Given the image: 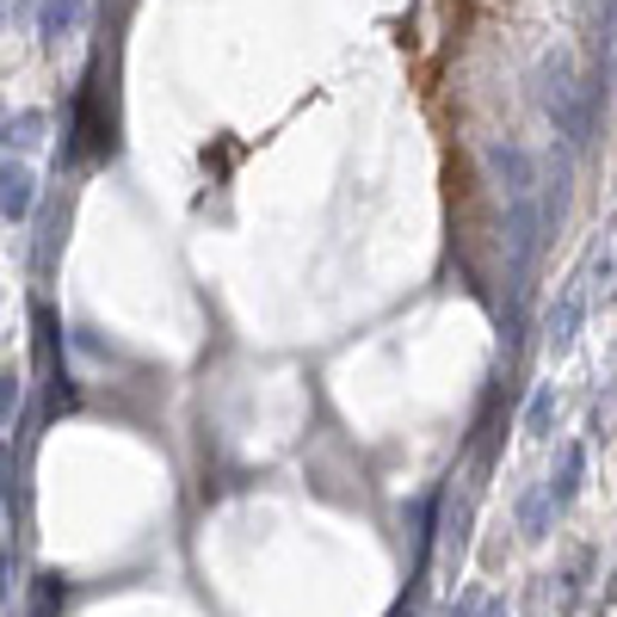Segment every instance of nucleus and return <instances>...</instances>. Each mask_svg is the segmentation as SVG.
I'll use <instances>...</instances> for the list:
<instances>
[{"instance_id": "nucleus-1", "label": "nucleus", "mask_w": 617, "mask_h": 617, "mask_svg": "<svg viewBox=\"0 0 617 617\" xmlns=\"http://www.w3.org/2000/svg\"><path fill=\"white\" fill-rule=\"evenodd\" d=\"M482 167H488V179L507 192V204L537 192V161H531V148H519V143H482Z\"/></svg>"}, {"instance_id": "nucleus-2", "label": "nucleus", "mask_w": 617, "mask_h": 617, "mask_svg": "<svg viewBox=\"0 0 617 617\" xmlns=\"http://www.w3.org/2000/svg\"><path fill=\"white\" fill-rule=\"evenodd\" d=\"M580 322H587V272H580V278L562 291V303L550 308V327H543V340H550L556 359H562V352L580 340Z\"/></svg>"}, {"instance_id": "nucleus-3", "label": "nucleus", "mask_w": 617, "mask_h": 617, "mask_svg": "<svg viewBox=\"0 0 617 617\" xmlns=\"http://www.w3.org/2000/svg\"><path fill=\"white\" fill-rule=\"evenodd\" d=\"M0 210H7V223H26L31 216V198H38V179H31V167L19 161V155H7V174H0Z\"/></svg>"}, {"instance_id": "nucleus-4", "label": "nucleus", "mask_w": 617, "mask_h": 617, "mask_svg": "<svg viewBox=\"0 0 617 617\" xmlns=\"http://www.w3.org/2000/svg\"><path fill=\"white\" fill-rule=\"evenodd\" d=\"M556 512H562L556 488H550V482H537L531 494L519 500V531H525V537H543V531H550V519H556Z\"/></svg>"}, {"instance_id": "nucleus-5", "label": "nucleus", "mask_w": 617, "mask_h": 617, "mask_svg": "<svg viewBox=\"0 0 617 617\" xmlns=\"http://www.w3.org/2000/svg\"><path fill=\"white\" fill-rule=\"evenodd\" d=\"M38 143H43V111H19V118H7V155L26 161Z\"/></svg>"}, {"instance_id": "nucleus-6", "label": "nucleus", "mask_w": 617, "mask_h": 617, "mask_svg": "<svg viewBox=\"0 0 617 617\" xmlns=\"http://www.w3.org/2000/svg\"><path fill=\"white\" fill-rule=\"evenodd\" d=\"M580 476H587V451H580V444H562V470L550 476V488H556V500H575L580 494Z\"/></svg>"}, {"instance_id": "nucleus-7", "label": "nucleus", "mask_w": 617, "mask_h": 617, "mask_svg": "<svg viewBox=\"0 0 617 617\" xmlns=\"http://www.w3.org/2000/svg\"><path fill=\"white\" fill-rule=\"evenodd\" d=\"M550 420H556V390L543 383V390L531 395V408H525V432H531V439H543V432H550Z\"/></svg>"}, {"instance_id": "nucleus-8", "label": "nucleus", "mask_w": 617, "mask_h": 617, "mask_svg": "<svg viewBox=\"0 0 617 617\" xmlns=\"http://www.w3.org/2000/svg\"><path fill=\"white\" fill-rule=\"evenodd\" d=\"M62 599H68V587L56 575H38V592H31V617H56L62 611Z\"/></svg>"}, {"instance_id": "nucleus-9", "label": "nucleus", "mask_w": 617, "mask_h": 617, "mask_svg": "<svg viewBox=\"0 0 617 617\" xmlns=\"http://www.w3.org/2000/svg\"><path fill=\"white\" fill-rule=\"evenodd\" d=\"M75 13H81V0H43V38H56V31H68L75 26Z\"/></svg>"}, {"instance_id": "nucleus-10", "label": "nucleus", "mask_w": 617, "mask_h": 617, "mask_svg": "<svg viewBox=\"0 0 617 617\" xmlns=\"http://www.w3.org/2000/svg\"><path fill=\"white\" fill-rule=\"evenodd\" d=\"M482 617H507V605H500V599H488V611Z\"/></svg>"}, {"instance_id": "nucleus-11", "label": "nucleus", "mask_w": 617, "mask_h": 617, "mask_svg": "<svg viewBox=\"0 0 617 617\" xmlns=\"http://www.w3.org/2000/svg\"><path fill=\"white\" fill-rule=\"evenodd\" d=\"M390 617H414V611H408V605H395V611H390Z\"/></svg>"}]
</instances>
